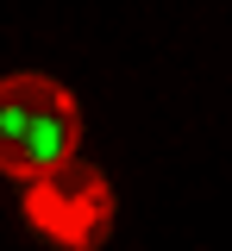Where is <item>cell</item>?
Listing matches in <instances>:
<instances>
[{"mask_svg":"<svg viewBox=\"0 0 232 251\" xmlns=\"http://www.w3.org/2000/svg\"><path fill=\"white\" fill-rule=\"evenodd\" d=\"M82 107L50 75H0V176L32 182L50 163L75 157Z\"/></svg>","mask_w":232,"mask_h":251,"instance_id":"cell-1","label":"cell"},{"mask_svg":"<svg viewBox=\"0 0 232 251\" xmlns=\"http://www.w3.org/2000/svg\"><path fill=\"white\" fill-rule=\"evenodd\" d=\"M25 220H32L38 239H50L63 251H94L113 232V182L94 163L63 157L25 182Z\"/></svg>","mask_w":232,"mask_h":251,"instance_id":"cell-2","label":"cell"}]
</instances>
